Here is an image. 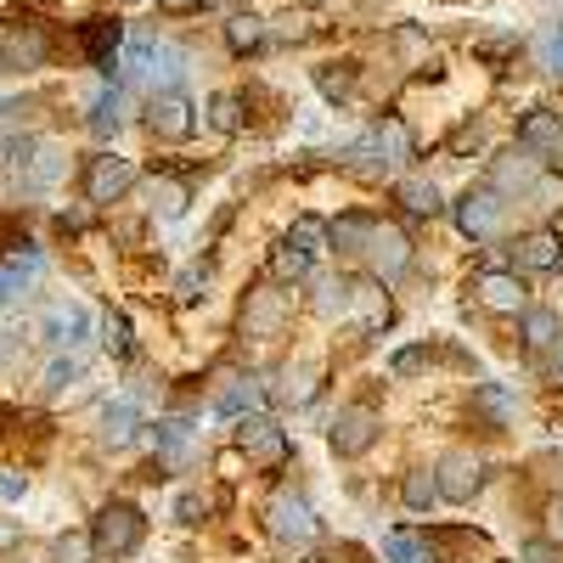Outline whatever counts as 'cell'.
Segmentation results:
<instances>
[{
    "label": "cell",
    "instance_id": "6da1fadb",
    "mask_svg": "<svg viewBox=\"0 0 563 563\" xmlns=\"http://www.w3.org/2000/svg\"><path fill=\"white\" fill-rule=\"evenodd\" d=\"M327 231H333L339 254L366 260L378 276H400V271L411 265V243H406V231H400V225H389V220H372V214H339Z\"/></svg>",
    "mask_w": 563,
    "mask_h": 563
},
{
    "label": "cell",
    "instance_id": "7a4b0ae2",
    "mask_svg": "<svg viewBox=\"0 0 563 563\" xmlns=\"http://www.w3.org/2000/svg\"><path fill=\"white\" fill-rule=\"evenodd\" d=\"M411 158V141H406V124L400 119H384V124H372L355 147L344 153V169L361 175V180H384L395 164Z\"/></svg>",
    "mask_w": 563,
    "mask_h": 563
},
{
    "label": "cell",
    "instance_id": "3957f363",
    "mask_svg": "<svg viewBox=\"0 0 563 563\" xmlns=\"http://www.w3.org/2000/svg\"><path fill=\"white\" fill-rule=\"evenodd\" d=\"M124 79H141V85H169V79H180L186 74V57L175 52L169 40H147V34H135V40H124Z\"/></svg>",
    "mask_w": 563,
    "mask_h": 563
},
{
    "label": "cell",
    "instance_id": "277c9868",
    "mask_svg": "<svg viewBox=\"0 0 563 563\" xmlns=\"http://www.w3.org/2000/svg\"><path fill=\"white\" fill-rule=\"evenodd\" d=\"M141 530H147V519L130 507V501H108L97 512V530H90V547H97V558H130L141 547Z\"/></svg>",
    "mask_w": 563,
    "mask_h": 563
},
{
    "label": "cell",
    "instance_id": "5b68a950",
    "mask_svg": "<svg viewBox=\"0 0 563 563\" xmlns=\"http://www.w3.org/2000/svg\"><path fill=\"white\" fill-rule=\"evenodd\" d=\"M265 525H271V536H276L282 547H288V552H305V547L316 541V512H310V501H305V496H294V490L271 496Z\"/></svg>",
    "mask_w": 563,
    "mask_h": 563
},
{
    "label": "cell",
    "instance_id": "8992f818",
    "mask_svg": "<svg viewBox=\"0 0 563 563\" xmlns=\"http://www.w3.org/2000/svg\"><path fill=\"white\" fill-rule=\"evenodd\" d=\"M52 57V34H45L34 18H12L7 34H0V63L7 68H40Z\"/></svg>",
    "mask_w": 563,
    "mask_h": 563
},
{
    "label": "cell",
    "instance_id": "52a82bcc",
    "mask_svg": "<svg viewBox=\"0 0 563 563\" xmlns=\"http://www.w3.org/2000/svg\"><path fill=\"white\" fill-rule=\"evenodd\" d=\"M434 479H440V496L445 501H474L485 490V462L474 451H451V456H440Z\"/></svg>",
    "mask_w": 563,
    "mask_h": 563
},
{
    "label": "cell",
    "instance_id": "ba28073f",
    "mask_svg": "<svg viewBox=\"0 0 563 563\" xmlns=\"http://www.w3.org/2000/svg\"><path fill=\"white\" fill-rule=\"evenodd\" d=\"M378 429H384V422H378V411H372V406H344L333 417V429H327V440H333L339 456H361V451H372Z\"/></svg>",
    "mask_w": 563,
    "mask_h": 563
},
{
    "label": "cell",
    "instance_id": "9c48e42d",
    "mask_svg": "<svg viewBox=\"0 0 563 563\" xmlns=\"http://www.w3.org/2000/svg\"><path fill=\"white\" fill-rule=\"evenodd\" d=\"M344 310L355 316L361 333H384V327L395 321V305H389V294H384V276H361V282H350V305H344Z\"/></svg>",
    "mask_w": 563,
    "mask_h": 563
},
{
    "label": "cell",
    "instance_id": "30bf717a",
    "mask_svg": "<svg viewBox=\"0 0 563 563\" xmlns=\"http://www.w3.org/2000/svg\"><path fill=\"white\" fill-rule=\"evenodd\" d=\"M238 451L254 456V462H265V467H282V462H288V434H282L271 417H254V411H249V417L238 422Z\"/></svg>",
    "mask_w": 563,
    "mask_h": 563
},
{
    "label": "cell",
    "instance_id": "8fae6325",
    "mask_svg": "<svg viewBox=\"0 0 563 563\" xmlns=\"http://www.w3.org/2000/svg\"><path fill=\"white\" fill-rule=\"evenodd\" d=\"M282 327H288V299L271 294V288L249 294V305H243V339L271 344V339H282Z\"/></svg>",
    "mask_w": 563,
    "mask_h": 563
},
{
    "label": "cell",
    "instance_id": "7c38bea8",
    "mask_svg": "<svg viewBox=\"0 0 563 563\" xmlns=\"http://www.w3.org/2000/svg\"><path fill=\"white\" fill-rule=\"evenodd\" d=\"M130 186H135V164L108 153V158L90 164V175H85V198H90V203H119Z\"/></svg>",
    "mask_w": 563,
    "mask_h": 563
},
{
    "label": "cell",
    "instance_id": "4fadbf2b",
    "mask_svg": "<svg viewBox=\"0 0 563 563\" xmlns=\"http://www.w3.org/2000/svg\"><path fill=\"white\" fill-rule=\"evenodd\" d=\"M192 102L180 97V90H164V97H153V108H147V130L158 135V141H186L192 135Z\"/></svg>",
    "mask_w": 563,
    "mask_h": 563
},
{
    "label": "cell",
    "instance_id": "5bb4252c",
    "mask_svg": "<svg viewBox=\"0 0 563 563\" xmlns=\"http://www.w3.org/2000/svg\"><path fill=\"white\" fill-rule=\"evenodd\" d=\"M456 225H462V238H474V243L496 238L501 231V198L496 192H467L456 203Z\"/></svg>",
    "mask_w": 563,
    "mask_h": 563
},
{
    "label": "cell",
    "instance_id": "9a60e30c",
    "mask_svg": "<svg viewBox=\"0 0 563 563\" xmlns=\"http://www.w3.org/2000/svg\"><path fill=\"white\" fill-rule=\"evenodd\" d=\"M63 175H68V147H57V141H40L34 158L23 164V186H29V192H52Z\"/></svg>",
    "mask_w": 563,
    "mask_h": 563
},
{
    "label": "cell",
    "instance_id": "2e32d148",
    "mask_svg": "<svg viewBox=\"0 0 563 563\" xmlns=\"http://www.w3.org/2000/svg\"><path fill=\"white\" fill-rule=\"evenodd\" d=\"M316 378H321V366H316V361L282 366V372H276V384H271V395H276L282 406H310V400H316Z\"/></svg>",
    "mask_w": 563,
    "mask_h": 563
},
{
    "label": "cell",
    "instance_id": "e0dca14e",
    "mask_svg": "<svg viewBox=\"0 0 563 563\" xmlns=\"http://www.w3.org/2000/svg\"><path fill=\"white\" fill-rule=\"evenodd\" d=\"M519 147H530V153H558V147H563V124H558V113L530 108V113L519 119Z\"/></svg>",
    "mask_w": 563,
    "mask_h": 563
},
{
    "label": "cell",
    "instance_id": "ac0fdd59",
    "mask_svg": "<svg viewBox=\"0 0 563 563\" xmlns=\"http://www.w3.org/2000/svg\"><path fill=\"white\" fill-rule=\"evenodd\" d=\"M512 254H519L525 271H558L563 265V238L558 231H530L525 243H512Z\"/></svg>",
    "mask_w": 563,
    "mask_h": 563
},
{
    "label": "cell",
    "instance_id": "d6986e66",
    "mask_svg": "<svg viewBox=\"0 0 563 563\" xmlns=\"http://www.w3.org/2000/svg\"><path fill=\"white\" fill-rule=\"evenodd\" d=\"M474 294H479L490 310L507 316V310H519V305H525V282H519V276H507V271H485V276L474 282Z\"/></svg>",
    "mask_w": 563,
    "mask_h": 563
},
{
    "label": "cell",
    "instance_id": "ffe728a7",
    "mask_svg": "<svg viewBox=\"0 0 563 563\" xmlns=\"http://www.w3.org/2000/svg\"><path fill=\"white\" fill-rule=\"evenodd\" d=\"M192 445H198V429H192V422H180V417L158 422V456H164L169 467H180L186 456H192Z\"/></svg>",
    "mask_w": 563,
    "mask_h": 563
},
{
    "label": "cell",
    "instance_id": "44dd1931",
    "mask_svg": "<svg viewBox=\"0 0 563 563\" xmlns=\"http://www.w3.org/2000/svg\"><path fill=\"white\" fill-rule=\"evenodd\" d=\"M85 52H90V63L97 68H113V52H119V40H124V29L119 23H108V18H97V23H85Z\"/></svg>",
    "mask_w": 563,
    "mask_h": 563
},
{
    "label": "cell",
    "instance_id": "7402d4cb",
    "mask_svg": "<svg viewBox=\"0 0 563 563\" xmlns=\"http://www.w3.org/2000/svg\"><path fill=\"white\" fill-rule=\"evenodd\" d=\"M85 333H90V316L79 305H57L52 316H45V339L52 344H79Z\"/></svg>",
    "mask_w": 563,
    "mask_h": 563
},
{
    "label": "cell",
    "instance_id": "603a6c76",
    "mask_svg": "<svg viewBox=\"0 0 563 563\" xmlns=\"http://www.w3.org/2000/svg\"><path fill=\"white\" fill-rule=\"evenodd\" d=\"M260 395H265V389H260L254 378H231V384L220 389V400H214V411H220V417H249V411L260 406Z\"/></svg>",
    "mask_w": 563,
    "mask_h": 563
},
{
    "label": "cell",
    "instance_id": "cb8c5ba5",
    "mask_svg": "<svg viewBox=\"0 0 563 563\" xmlns=\"http://www.w3.org/2000/svg\"><path fill=\"white\" fill-rule=\"evenodd\" d=\"M260 40H265V18L260 12H231L225 18V45L231 52H254Z\"/></svg>",
    "mask_w": 563,
    "mask_h": 563
},
{
    "label": "cell",
    "instance_id": "d4e9b609",
    "mask_svg": "<svg viewBox=\"0 0 563 563\" xmlns=\"http://www.w3.org/2000/svg\"><path fill=\"white\" fill-rule=\"evenodd\" d=\"M135 422H141V411H135L130 400L102 406V440H108V445H130V440H135Z\"/></svg>",
    "mask_w": 563,
    "mask_h": 563
},
{
    "label": "cell",
    "instance_id": "484cf974",
    "mask_svg": "<svg viewBox=\"0 0 563 563\" xmlns=\"http://www.w3.org/2000/svg\"><path fill=\"white\" fill-rule=\"evenodd\" d=\"M395 198L406 203V214H422V220L440 214V186H434V180H400Z\"/></svg>",
    "mask_w": 563,
    "mask_h": 563
},
{
    "label": "cell",
    "instance_id": "4316f807",
    "mask_svg": "<svg viewBox=\"0 0 563 563\" xmlns=\"http://www.w3.org/2000/svg\"><path fill=\"white\" fill-rule=\"evenodd\" d=\"M316 90H321L327 102H344L350 90H355V68L350 63H321L316 68Z\"/></svg>",
    "mask_w": 563,
    "mask_h": 563
},
{
    "label": "cell",
    "instance_id": "83f0119b",
    "mask_svg": "<svg viewBox=\"0 0 563 563\" xmlns=\"http://www.w3.org/2000/svg\"><path fill=\"white\" fill-rule=\"evenodd\" d=\"M34 271H40V254H29V260L18 254L12 265H0V305H12L29 282H34Z\"/></svg>",
    "mask_w": 563,
    "mask_h": 563
},
{
    "label": "cell",
    "instance_id": "f1b7e54d",
    "mask_svg": "<svg viewBox=\"0 0 563 563\" xmlns=\"http://www.w3.org/2000/svg\"><path fill=\"white\" fill-rule=\"evenodd\" d=\"M271 276H276V282H305V276H310V249L282 243V249L271 254Z\"/></svg>",
    "mask_w": 563,
    "mask_h": 563
},
{
    "label": "cell",
    "instance_id": "f546056e",
    "mask_svg": "<svg viewBox=\"0 0 563 563\" xmlns=\"http://www.w3.org/2000/svg\"><path fill=\"white\" fill-rule=\"evenodd\" d=\"M119 124H124V97H119V90H102V97L90 102V130H97V135H119Z\"/></svg>",
    "mask_w": 563,
    "mask_h": 563
},
{
    "label": "cell",
    "instance_id": "4dcf8cb0",
    "mask_svg": "<svg viewBox=\"0 0 563 563\" xmlns=\"http://www.w3.org/2000/svg\"><path fill=\"white\" fill-rule=\"evenodd\" d=\"M496 186H507V192H530L536 186V158H519V153L501 158L496 164Z\"/></svg>",
    "mask_w": 563,
    "mask_h": 563
},
{
    "label": "cell",
    "instance_id": "1f68e13d",
    "mask_svg": "<svg viewBox=\"0 0 563 563\" xmlns=\"http://www.w3.org/2000/svg\"><path fill=\"white\" fill-rule=\"evenodd\" d=\"M400 496H406V507H429L434 496H440V479L429 474V467H417V474H406V485H400Z\"/></svg>",
    "mask_w": 563,
    "mask_h": 563
},
{
    "label": "cell",
    "instance_id": "d6a6232c",
    "mask_svg": "<svg viewBox=\"0 0 563 563\" xmlns=\"http://www.w3.org/2000/svg\"><path fill=\"white\" fill-rule=\"evenodd\" d=\"M384 552H389L395 563H434L429 547H422L417 536H406V530H389V536H384Z\"/></svg>",
    "mask_w": 563,
    "mask_h": 563
},
{
    "label": "cell",
    "instance_id": "836d02e7",
    "mask_svg": "<svg viewBox=\"0 0 563 563\" xmlns=\"http://www.w3.org/2000/svg\"><path fill=\"white\" fill-rule=\"evenodd\" d=\"M147 198H153V209H158V214H169V220H175V214L186 209V186L164 175V180H153V186H147Z\"/></svg>",
    "mask_w": 563,
    "mask_h": 563
},
{
    "label": "cell",
    "instance_id": "e575fe53",
    "mask_svg": "<svg viewBox=\"0 0 563 563\" xmlns=\"http://www.w3.org/2000/svg\"><path fill=\"white\" fill-rule=\"evenodd\" d=\"M525 344H530V350L558 344V316H552V310H530V316H525Z\"/></svg>",
    "mask_w": 563,
    "mask_h": 563
},
{
    "label": "cell",
    "instance_id": "d590c367",
    "mask_svg": "<svg viewBox=\"0 0 563 563\" xmlns=\"http://www.w3.org/2000/svg\"><path fill=\"white\" fill-rule=\"evenodd\" d=\"M474 406H479L490 422H512V400H507V389H496V384H479V389H474Z\"/></svg>",
    "mask_w": 563,
    "mask_h": 563
},
{
    "label": "cell",
    "instance_id": "8d00e7d4",
    "mask_svg": "<svg viewBox=\"0 0 563 563\" xmlns=\"http://www.w3.org/2000/svg\"><path fill=\"white\" fill-rule=\"evenodd\" d=\"M209 119H214L220 135H238V130H243V102H238V97H214Z\"/></svg>",
    "mask_w": 563,
    "mask_h": 563
},
{
    "label": "cell",
    "instance_id": "74e56055",
    "mask_svg": "<svg viewBox=\"0 0 563 563\" xmlns=\"http://www.w3.org/2000/svg\"><path fill=\"white\" fill-rule=\"evenodd\" d=\"M321 238H333L321 220H310V214H299L294 220V231H288V243H299V249H310V254H321Z\"/></svg>",
    "mask_w": 563,
    "mask_h": 563
},
{
    "label": "cell",
    "instance_id": "f35d334b",
    "mask_svg": "<svg viewBox=\"0 0 563 563\" xmlns=\"http://www.w3.org/2000/svg\"><path fill=\"white\" fill-rule=\"evenodd\" d=\"M350 305V282H321V288H316V310L321 316H339Z\"/></svg>",
    "mask_w": 563,
    "mask_h": 563
},
{
    "label": "cell",
    "instance_id": "ab89813d",
    "mask_svg": "<svg viewBox=\"0 0 563 563\" xmlns=\"http://www.w3.org/2000/svg\"><path fill=\"white\" fill-rule=\"evenodd\" d=\"M102 344H108L113 355H130V321H124V316H108V321H102Z\"/></svg>",
    "mask_w": 563,
    "mask_h": 563
},
{
    "label": "cell",
    "instance_id": "60d3db41",
    "mask_svg": "<svg viewBox=\"0 0 563 563\" xmlns=\"http://www.w3.org/2000/svg\"><path fill=\"white\" fill-rule=\"evenodd\" d=\"M203 512H209L203 496H180V501H175V519H180V525H203Z\"/></svg>",
    "mask_w": 563,
    "mask_h": 563
},
{
    "label": "cell",
    "instance_id": "b9f144b4",
    "mask_svg": "<svg viewBox=\"0 0 563 563\" xmlns=\"http://www.w3.org/2000/svg\"><path fill=\"white\" fill-rule=\"evenodd\" d=\"M203 282H209V271H203V265H192V271H180L175 294H180V299H198V288H203Z\"/></svg>",
    "mask_w": 563,
    "mask_h": 563
},
{
    "label": "cell",
    "instance_id": "7bdbcfd3",
    "mask_svg": "<svg viewBox=\"0 0 563 563\" xmlns=\"http://www.w3.org/2000/svg\"><path fill=\"white\" fill-rule=\"evenodd\" d=\"M79 378V361H57L52 372H45V389H68Z\"/></svg>",
    "mask_w": 563,
    "mask_h": 563
},
{
    "label": "cell",
    "instance_id": "ee69618b",
    "mask_svg": "<svg viewBox=\"0 0 563 563\" xmlns=\"http://www.w3.org/2000/svg\"><path fill=\"white\" fill-rule=\"evenodd\" d=\"M547 541H558V547H563V496H552V501H547Z\"/></svg>",
    "mask_w": 563,
    "mask_h": 563
},
{
    "label": "cell",
    "instance_id": "f6af8a7d",
    "mask_svg": "<svg viewBox=\"0 0 563 563\" xmlns=\"http://www.w3.org/2000/svg\"><path fill=\"white\" fill-rule=\"evenodd\" d=\"M7 249H29V238H23L18 220H0V254H7Z\"/></svg>",
    "mask_w": 563,
    "mask_h": 563
},
{
    "label": "cell",
    "instance_id": "bcb514c9",
    "mask_svg": "<svg viewBox=\"0 0 563 563\" xmlns=\"http://www.w3.org/2000/svg\"><path fill=\"white\" fill-rule=\"evenodd\" d=\"M541 57H547V68H552V74H563V34H552V40L541 45Z\"/></svg>",
    "mask_w": 563,
    "mask_h": 563
},
{
    "label": "cell",
    "instance_id": "7dc6e473",
    "mask_svg": "<svg viewBox=\"0 0 563 563\" xmlns=\"http://www.w3.org/2000/svg\"><path fill=\"white\" fill-rule=\"evenodd\" d=\"M422 361H429V350H400V355H395V372H417Z\"/></svg>",
    "mask_w": 563,
    "mask_h": 563
},
{
    "label": "cell",
    "instance_id": "c3c4849f",
    "mask_svg": "<svg viewBox=\"0 0 563 563\" xmlns=\"http://www.w3.org/2000/svg\"><path fill=\"white\" fill-rule=\"evenodd\" d=\"M0 496H7V501H23V479H18V474H0Z\"/></svg>",
    "mask_w": 563,
    "mask_h": 563
},
{
    "label": "cell",
    "instance_id": "681fc988",
    "mask_svg": "<svg viewBox=\"0 0 563 563\" xmlns=\"http://www.w3.org/2000/svg\"><path fill=\"white\" fill-rule=\"evenodd\" d=\"M203 0H164V12H198Z\"/></svg>",
    "mask_w": 563,
    "mask_h": 563
},
{
    "label": "cell",
    "instance_id": "f907efd6",
    "mask_svg": "<svg viewBox=\"0 0 563 563\" xmlns=\"http://www.w3.org/2000/svg\"><path fill=\"white\" fill-rule=\"evenodd\" d=\"M12 541H18V530H12V525H0V552H7Z\"/></svg>",
    "mask_w": 563,
    "mask_h": 563
},
{
    "label": "cell",
    "instance_id": "816d5d0a",
    "mask_svg": "<svg viewBox=\"0 0 563 563\" xmlns=\"http://www.w3.org/2000/svg\"><path fill=\"white\" fill-rule=\"evenodd\" d=\"M327 7H355V0H327Z\"/></svg>",
    "mask_w": 563,
    "mask_h": 563
},
{
    "label": "cell",
    "instance_id": "f5cc1de1",
    "mask_svg": "<svg viewBox=\"0 0 563 563\" xmlns=\"http://www.w3.org/2000/svg\"><path fill=\"white\" fill-rule=\"evenodd\" d=\"M558 372H563V366H558Z\"/></svg>",
    "mask_w": 563,
    "mask_h": 563
}]
</instances>
